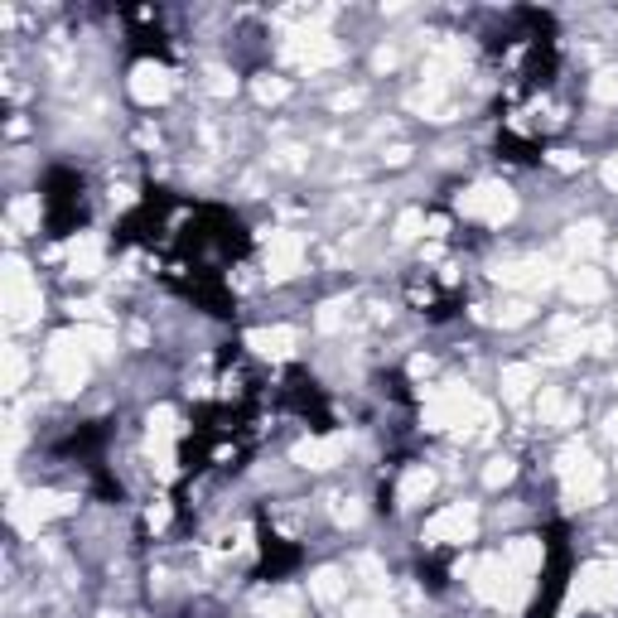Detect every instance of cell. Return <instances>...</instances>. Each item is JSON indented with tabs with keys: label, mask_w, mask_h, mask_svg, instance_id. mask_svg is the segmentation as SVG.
Masks as SVG:
<instances>
[{
	"label": "cell",
	"mask_w": 618,
	"mask_h": 618,
	"mask_svg": "<svg viewBox=\"0 0 618 618\" xmlns=\"http://www.w3.org/2000/svg\"><path fill=\"white\" fill-rule=\"evenodd\" d=\"M537 382H541V377H537V368H531V362H512V368H502V401L522 406Z\"/></svg>",
	"instance_id": "obj_15"
},
{
	"label": "cell",
	"mask_w": 618,
	"mask_h": 618,
	"mask_svg": "<svg viewBox=\"0 0 618 618\" xmlns=\"http://www.w3.org/2000/svg\"><path fill=\"white\" fill-rule=\"evenodd\" d=\"M34 218H39V203L34 199H20L15 208H10V228H34Z\"/></svg>",
	"instance_id": "obj_30"
},
{
	"label": "cell",
	"mask_w": 618,
	"mask_h": 618,
	"mask_svg": "<svg viewBox=\"0 0 618 618\" xmlns=\"http://www.w3.org/2000/svg\"><path fill=\"white\" fill-rule=\"evenodd\" d=\"M24 387V358L20 348H5V391H20Z\"/></svg>",
	"instance_id": "obj_27"
},
{
	"label": "cell",
	"mask_w": 618,
	"mask_h": 618,
	"mask_svg": "<svg viewBox=\"0 0 618 618\" xmlns=\"http://www.w3.org/2000/svg\"><path fill=\"white\" fill-rule=\"evenodd\" d=\"M208 88H213V92H218V97H228V92H232V88H237V82H232V78H228V73H222V68H213V73H208Z\"/></svg>",
	"instance_id": "obj_36"
},
{
	"label": "cell",
	"mask_w": 618,
	"mask_h": 618,
	"mask_svg": "<svg viewBox=\"0 0 618 618\" xmlns=\"http://www.w3.org/2000/svg\"><path fill=\"white\" fill-rule=\"evenodd\" d=\"M420 228H426V213H420V208H411V213H401V218H397V242H416Z\"/></svg>",
	"instance_id": "obj_26"
},
{
	"label": "cell",
	"mask_w": 618,
	"mask_h": 618,
	"mask_svg": "<svg viewBox=\"0 0 618 618\" xmlns=\"http://www.w3.org/2000/svg\"><path fill=\"white\" fill-rule=\"evenodd\" d=\"M170 73H164L160 63H140L136 73H131V97L136 102H145V107H154V102H164V97H170Z\"/></svg>",
	"instance_id": "obj_13"
},
{
	"label": "cell",
	"mask_w": 618,
	"mask_h": 618,
	"mask_svg": "<svg viewBox=\"0 0 618 618\" xmlns=\"http://www.w3.org/2000/svg\"><path fill=\"white\" fill-rule=\"evenodd\" d=\"M512 479V459H488V469H483V483L488 488H502Z\"/></svg>",
	"instance_id": "obj_29"
},
{
	"label": "cell",
	"mask_w": 618,
	"mask_h": 618,
	"mask_svg": "<svg viewBox=\"0 0 618 618\" xmlns=\"http://www.w3.org/2000/svg\"><path fill=\"white\" fill-rule=\"evenodd\" d=\"M348 449V435H324V440H300L295 445V464L300 469H333Z\"/></svg>",
	"instance_id": "obj_11"
},
{
	"label": "cell",
	"mask_w": 618,
	"mask_h": 618,
	"mask_svg": "<svg viewBox=\"0 0 618 618\" xmlns=\"http://www.w3.org/2000/svg\"><path fill=\"white\" fill-rule=\"evenodd\" d=\"M348 319V300H329L324 309H319V329H339Z\"/></svg>",
	"instance_id": "obj_31"
},
{
	"label": "cell",
	"mask_w": 618,
	"mask_h": 618,
	"mask_svg": "<svg viewBox=\"0 0 618 618\" xmlns=\"http://www.w3.org/2000/svg\"><path fill=\"white\" fill-rule=\"evenodd\" d=\"M469 580H473V595L498 604V609H517L527 599V575H517L502 556H483L469 566Z\"/></svg>",
	"instance_id": "obj_2"
},
{
	"label": "cell",
	"mask_w": 618,
	"mask_h": 618,
	"mask_svg": "<svg viewBox=\"0 0 618 618\" xmlns=\"http://www.w3.org/2000/svg\"><path fill=\"white\" fill-rule=\"evenodd\" d=\"M604 184H609V189H618V154H613L609 164H604Z\"/></svg>",
	"instance_id": "obj_38"
},
{
	"label": "cell",
	"mask_w": 618,
	"mask_h": 618,
	"mask_svg": "<svg viewBox=\"0 0 618 618\" xmlns=\"http://www.w3.org/2000/svg\"><path fill=\"white\" fill-rule=\"evenodd\" d=\"M397 63V49H377V68H391Z\"/></svg>",
	"instance_id": "obj_39"
},
{
	"label": "cell",
	"mask_w": 618,
	"mask_h": 618,
	"mask_svg": "<svg viewBox=\"0 0 618 618\" xmlns=\"http://www.w3.org/2000/svg\"><path fill=\"white\" fill-rule=\"evenodd\" d=\"M541 541L537 537H517V541H508V551H502V560H508V566L517 570V575H531L541 566Z\"/></svg>",
	"instance_id": "obj_20"
},
{
	"label": "cell",
	"mask_w": 618,
	"mask_h": 618,
	"mask_svg": "<svg viewBox=\"0 0 618 618\" xmlns=\"http://www.w3.org/2000/svg\"><path fill=\"white\" fill-rule=\"evenodd\" d=\"M566 295L575 304H595L604 300V276L589 271V266H575V271H566Z\"/></svg>",
	"instance_id": "obj_16"
},
{
	"label": "cell",
	"mask_w": 618,
	"mask_h": 618,
	"mask_svg": "<svg viewBox=\"0 0 618 618\" xmlns=\"http://www.w3.org/2000/svg\"><path fill=\"white\" fill-rule=\"evenodd\" d=\"M604 430H609V440H613V445H618V411H613V416H609V420H604Z\"/></svg>",
	"instance_id": "obj_41"
},
{
	"label": "cell",
	"mask_w": 618,
	"mask_h": 618,
	"mask_svg": "<svg viewBox=\"0 0 618 618\" xmlns=\"http://www.w3.org/2000/svg\"><path fill=\"white\" fill-rule=\"evenodd\" d=\"M309 595H314L319 604H339L348 595V580H343V570L339 566H324V570H314L309 575Z\"/></svg>",
	"instance_id": "obj_19"
},
{
	"label": "cell",
	"mask_w": 618,
	"mask_h": 618,
	"mask_svg": "<svg viewBox=\"0 0 618 618\" xmlns=\"http://www.w3.org/2000/svg\"><path fill=\"white\" fill-rule=\"evenodd\" d=\"M5 319L10 329H24L39 319V286L34 280H15V286H5Z\"/></svg>",
	"instance_id": "obj_12"
},
{
	"label": "cell",
	"mask_w": 618,
	"mask_h": 618,
	"mask_svg": "<svg viewBox=\"0 0 618 618\" xmlns=\"http://www.w3.org/2000/svg\"><path fill=\"white\" fill-rule=\"evenodd\" d=\"M459 213L483 218V222H508L517 213V199H512V189H502V184H473L469 193H459Z\"/></svg>",
	"instance_id": "obj_7"
},
{
	"label": "cell",
	"mask_w": 618,
	"mask_h": 618,
	"mask_svg": "<svg viewBox=\"0 0 618 618\" xmlns=\"http://www.w3.org/2000/svg\"><path fill=\"white\" fill-rule=\"evenodd\" d=\"M473 527H479L473 502H449L445 512H435L426 522V541L430 546H464V541H473Z\"/></svg>",
	"instance_id": "obj_6"
},
{
	"label": "cell",
	"mask_w": 618,
	"mask_h": 618,
	"mask_svg": "<svg viewBox=\"0 0 618 618\" xmlns=\"http://www.w3.org/2000/svg\"><path fill=\"white\" fill-rule=\"evenodd\" d=\"M257 613H261V618H300V595H295V589L261 595V599H257Z\"/></svg>",
	"instance_id": "obj_22"
},
{
	"label": "cell",
	"mask_w": 618,
	"mask_h": 618,
	"mask_svg": "<svg viewBox=\"0 0 618 618\" xmlns=\"http://www.w3.org/2000/svg\"><path fill=\"white\" fill-rule=\"evenodd\" d=\"M300 257H304V242L295 232H271V242H266V271L271 280H290L300 271Z\"/></svg>",
	"instance_id": "obj_10"
},
{
	"label": "cell",
	"mask_w": 618,
	"mask_h": 618,
	"mask_svg": "<svg viewBox=\"0 0 618 618\" xmlns=\"http://www.w3.org/2000/svg\"><path fill=\"white\" fill-rule=\"evenodd\" d=\"M358 570L368 575V585H382V580H387V575H382V566H377L372 556H362V560H358Z\"/></svg>",
	"instance_id": "obj_37"
},
{
	"label": "cell",
	"mask_w": 618,
	"mask_h": 618,
	"mask_svg": "<svg viewBox=\"0 0 618 618\" xmlns=\"http://www.w3.org/2000/svg\"><path fill=\"white\" fill-rule=\"evenodd\" d=\"M257 97H261V102H280V97H286V82H280V78H261L257 82Z\"/></svg>",
	"instance_id": "obj_34"
},
{
	"label": "cell",
	"mask_w": 618,
	"mask_h": 618,
	"mask_svg": "<svg viewBox=\"0 0 618 618\" xmlns=\"http://www.w3.org/2000/svg\"><path fill=\"white\" fill-rule=\"evenodd\" d=\"M493 276H498L508 290H546V286H551V280H556V271H551V261H546V257L508 261V266H498Z\"/></svg>",
	"instance_id": "obj_9"
},
{
	"label": "cell",
	"mask_w": 618,
	"mask_h": 618,
	"mask_svg": "<svg viewBox=\"0 0 618 618\" xmlns=\"http://www.w3.org/2000/svg\"><path fill=\"white\" fill-rule=\"evenodd\" d=\"M595 97H599V102H618V73H599L595 78Z\"/></svg>",
	"instance_id": "obj_32"
},
{
	"label": "cell",
	"mask_w": 618,
	"mask_h": 618,
	"mask_svg": "<svg viewBox=\"0 0 618 618\" xmlns=\"http://www.w3.org/2000/svg\"><path fill=\"white\" fill-rule=\"evenodd\" d=\"M68 271L73 276H97L102 271V237L82 232L73 247H68Z\"/></svg>",
	"instance_id": "obj_14"
},
{
	"label": "cell",
	"mask_w": 618,
	"mask_h": 618,
	"mask_svg": "<svg viewBox=\"0 0 618 618\" xmlns=\"http://www.w3.org/2000/svg\"><path fill=\"white\" fill-rule=\"evenodd\" d=\"M426 426L430 430H488L493 426V406H483L469 387H445L426 401Z\"/></svg>",
	"instance_id": "obj_1"
},
{
	"label": "cell",
	"mask_w": 618,
	"mask_h": 618,
	"mask_svg": "<svg viewBox=\"0 0 618 618\" xmlns=\"http://www.w3.org/2000/svg\"><path fill=\"white\" fill-rule=\"evenodd\" d=\"M247 343L257 348L261 358H290L295 343H300V333H295V329H257Z\"/></svg>",
	"instance_id": "obj_17"
},
{
	"label": "cell",
	"mask_w": 618,
	"mask_h": 618,
	"mask_svg": "<svg viewBox=\"0 0 618 618\" xmlns=\"http://www.w3.org/2000/svg\"><path fill=\"white\" fill-rule=\"evenodd\" d=\"M560 479H566V498L575 502V508H589V502L604 498V479H599V464L589 459V449L580 440H570L566 449H560L556 459Z\"/></svg>",
	"instance_id": "obj_3"
},
{
	"label": "cell",
	"mask_w": 618,
	"mask_h": 618,
	"mask_svg": "<svg viewBox=\"0 0 618 618\" xmlns=\"http://www.w3.org/2000/svg\"><path fill=\"white\" fill-rule=\"evenodd\" d=\"M618 604V566L613 560H589V566L575 575L570 599H566V618L575 609H609Z\"/></svg>",
	"instance_id": "obj_4"
},
{
	"label": "cell",
	"mask_w": 618,
	"mask_h": 618,
	"mask_svg": "<svg viewBox=\"0 0 618 618\" xmlns=\"http://www.w3.org/2000/svg\"><path fill=\"white\" fill-rule=\"evenodd\" d=\"M566 247L575 251V257H589V251L599 247V222H580V228L566 232Z\"/></svg>",
	"instance_id": "obj_24"
},
{
	"label": "cell",
	"mask_w": 618,
	"mask_h": 618,
	"mask_svg": "<svg viewBox=\"0 0 618 618\" xmlns=\"http://www.w3.org/2000/svg\"><path fill=\"white\" fill-rule=\"evenodd\" d=\"M333 517H339V522H348V527H358V522H362L358 498H339V508H333Z\"/></svg>",
	"instance_id": "obj_33"
},
{
	"label": "cell",
	"mask_w": 618,
	"mask_h": 618,
	"mask_svg": "<svg viewBox=\"0 0 618 618\" xmlns=\"http://www.w3.org/2000/svg\"><path fill=\"white\" fill-rule=\"evenodd\" d=\"M531 319V300H508L498 309V324H527Z\"/></svg>",
	"instance_id": "obj_28"
},
{
	"label": "cell",
	"mask_w": 618,
	"mask_h": 618,
	"mask_svg": "<svg viewBox=\"0 0 618 618\" xmlns=\"http://www.w3.org/2000/svg\"><path fill=\"white\" fill-rule=\"evenodd\" d=\"M348 618H397V604L372 595V599H353L348 604Z\"/></svg>",
	"instance_id": "obj_23"
},
{
	"label": "cell",
	"mask_w": 618,
	"mask_h": 618,
	"mask_svg": "<svg viewBox=\"0 0 618 618\" xmlns=\"http://www.w3.org/2000/svg\"><path fill=\"white\" fill-rule=\"evenodd\" d=\"M170 522V508H150V527H164Z\"/></svg>",
	"instance_id": "obj_40"
},
{
	"label": "cell",
	"mask_w": 618,
	"mask_h": 618,
	"mask_svg": "<svg viewBox=\"0 0 618 618\" xmlns=\"http://www.w3.org/2000/svg\"><path fill=\"white\" fill-rule=\"evenodd\" d=\"M49 377L59 391H78L88 382V348H82L78 333H59V339L49 343Z\"/></svg>",
	"instance_id": "obj_5"
},
{
	"label": "cell",
	"mask_w": 618,
	"mask_h": 618,
	"mask_svg": "<svg viewBox=\"0 0 618 618\" xmlns=\"http://www.w3.org/2000/svg\"><path fill=\"white\" fill-rule=\"evenodd\" d=\"M575 416H580V406L566 401L556 387H546V391H541V426H570Z\"/></svg>",
	"instance_id": "obj_21"
},
{
	"label": "cell",
	"mask_w": 618,
	"mask_h": 618,
	"mask_svg": "<svg viewBox=\"0 0 618 618\" xmlns=\"http://www.w3.org/2000/svg\"><path fill=\"white\" fill-rule=\"evenodd\" d=\"M78 339H82V348H88V353H97V358H107L111 348H117V339H111L107 329H97V324H82Z\"/></svg>",
	"instance_id": "obj_25"
},
{
	"label": "cell",
	"mask_w": 618,
	"mask_h": 618,
	"mask_svg": "<svg viewBox=\"0 0 618 618\" xmlns=\"http://www.w3.org/2000/svg\"><path fill=\"white\" fill-rule=\"evenodd\" d=\"M290 59L300 63V68H329V63H339L343 59V49L333 44V39L324 30H304V34H295L290 39Z\"/></svg>",
	"instance_id": "obj_8"
},
{
	"label": "cell",
	"mask_w": 618,
	"mask_h": 618,
	"mask_svg": "<svg viewBox=\"0 0 618 618\" xmlns=\"http://www.w3.org/2000/svg\"><path fill=\"white\" fill-rule=\"evenodd\" d=\"M430 488H435V473L426 469V464L406 469V473H401V488H397L401 508H416V502H426V498H430Z\"/></svg>",
	"instance_id": "obj_18"
},
{
	"label": "cell",
	"mask_w": 618,
	"mask_h": 618,
	"mask_svg": "<svg viewBox=\"0 0 618 618\" xmlns=\"http://www.w3.org/2000/svg\"><path fill=\"white\" fill-rule=\"evenodd\" d=\"M609 343H613V329H589L585 333V348H595V353H609Z\"/></svg>",
	"instance_id": "obj_35"
},
{
	"label": "cell",
	"mask_w": 618,
	"mask_h": 618,
	"mask_svg": "<svg viewBox=\"0 0 618 618\" xmlns=\"http://www.w3.org/2000/svg\"><path fill=\"white\" fill-rule=\"evenodd\" d=\"M613 271H618V242H613Z\"/></svg>",
	"instance_id": "obj_42"
}]
</instances>
